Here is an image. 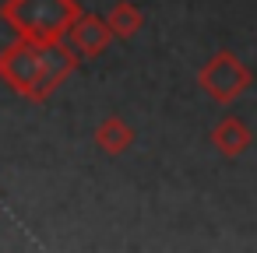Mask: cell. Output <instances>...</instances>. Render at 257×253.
Returning <instances> with one entry per match:
<instances>
[{"instance_id":"obj_1","label":"cell","mask_w":257,"mask_h":253,"mask_svg":"<svg viewBox=\"0 0 257 253\" xmlns=\"http://www.w3.org/2000/svg\"><path fill=\"white\" fill-rule=\"evenodd\" d=\"M74 67H78V50L60 39L53 43L18 39L0 53V78L32 102H46Z\"/></svg>"},{"instance_id":"obj_2","label":"cell","mask_w":257,"mask_h":253,"mask_svg":"<svg viewBox=\"0 0 257 253\" xmlns=\"http://www.w3.org/2000/svg\"><path fill=\"white\" fill-rule=\"evenodd\" d=\"M4 22L32 43H53L67 32V25L81 15L74 0H8L0 8Z\"/></svg>"},{"instance_id":"obj_3","label":"cell","mask_w":257,"mask_h":253,"mask_svg":"<svg viewBox=\"0 0 257 253\" xmlns=\"http://www.w3.org/2000/svg\"><path fill=\"white\" fill-rule=\"evenodd\" d=\"M197 81H201V88H204L215 102H232L236 95H243V92L250 88V71L239 64V57H232L229 50H222V53H215V57L201 67Z\"/></svg>"},{"instance_id":"obj_4","label":"cell","mask_w":257,"mask_h":253,"mask_svg":"<svg viewBox=\"0 0 257 253\" xmlns=\"http://www.w3.org/2000/svg\"><path fill=\"white\" fill-rule=\"evenodd\" d=\"M64 39L78 50V57H99V53L113 43V32H109L106 18H99V15H78V18L67 25Z\"/></svg>"},{"instance_id":"obj_5","label":"cell","mask_w":257,"mask_h":253,"mask_svg":"<svg viewBox=\"0 0 257 253\" xmlns=\"http://www.w3.org/2000/svg\"><path fill=\"white\" fill-rule=\"evenodd\" d=\"M211 144H215L225 158H236V155H243V151L250 148V130H246L243 120L225 116V120L211 130Z\"/></svg>"},{"instance_id":"obj_6","label":"cell","mask_w":257,"mask_h":253,"mask_svg":"<svg viewBox=\"0 0 257 253\" xmlns=\"http://www.w3.org/2000/svg\"><path fill=\"white\" fill-rule=\"evenodd\" d=\"M95 144H99L106 155H123V151L134 144V130H131L120 116H106V120L95 127Z\"/></svg>"},{"instance_id":"obj_7","label":"cell","mask_w":257,"mask_h":253,"mask_svg":"<svg viewBox=\"0 0 257 253\" xmlns=\"http://www.w3.org/2000/svg\"><path fill=\"white\" fill-rule=\"evenodd\" d=\"M106 25L113 32V39H134L145 25V15L138 4H131V0H120V4H113V11L106 15Z\"/></svg>"}]
</instances>
